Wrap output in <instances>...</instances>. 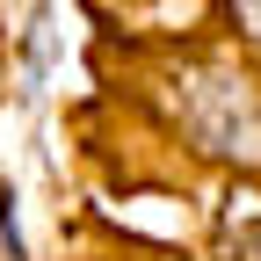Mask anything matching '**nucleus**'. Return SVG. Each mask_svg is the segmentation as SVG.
<instances>
[{
  "mask_svg": "<svg viewBox=\"0 0 261 261\" xmlns=\"http://www.w3.org/2000/svg\"><path fill=\"white\" fill-rule=\"evenodd\" d=\"M174 109H181V130L203 152L218 160H261V102H254V87L232 80V73H218V65H196V73L174 80Z\"/></svg>",
  "mask_w": 261,
  "mask_h": 261,
  "instance_id": "obj_1",
  "label": "nucleus"
},
{
  "mask_svg": "<svg viewBox=\"0 0 261 261\" xmlns=\"http://www.w3.org/2000/svg\"><path fill=\"white\" fill-rule=\"evenodd\" d=\"M218 247H225V261H261V196H232L225 203Z\"/></svg>",
  "mask_w": 261,
  "mask_h": 261,
  "instance_id": "obj_2",
  "label": "nucleus"
},
{
  "mask_svg": "<svg viewBox=\"0 0 261 261\" xmlns=\"http://www.w3.org/2000/svg\"><path fill=\"white\" fill-rule=\"evenodd\" d=\"M232 15H240V22L254 29V37H261V0H232Z\"/></svg>",
  "mask_w": 261,
  "mask_h": 261,
  "instance_id": "obj_3",
  "label": "nucleus"
}]
</instances>
